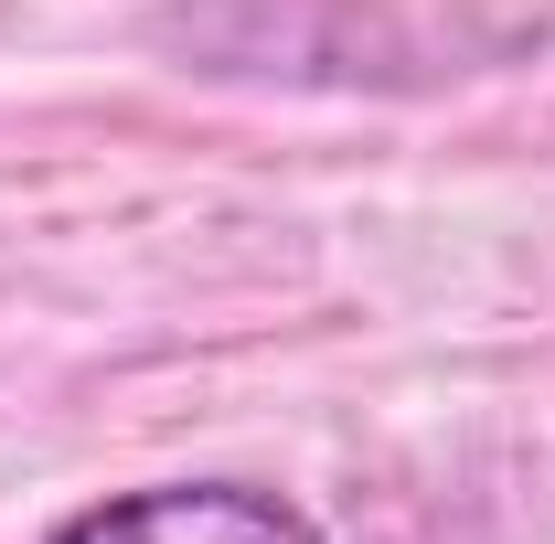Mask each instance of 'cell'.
Returning a JSON list of instances; mask_svg holds the SVG:
<instances>
[{
    "label": "cell",
    "mask_w": 555,
    "mask_h": 544,
    "mask_svg": "<svg viewBox=\"0 0 555 544\" xmlns=\"http://www.w3.org/2000/svg\"><path fill=\"white\" fill-rule=\"evenodd\" d=\"M54 544H321L299 502L246 491V480H160V491H118L96 513H75Z\"/></svg>",
    "instance_id": "1"
}]
</instances>
